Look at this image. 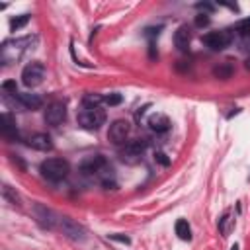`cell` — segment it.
<instances>
[{
	"instance_id": "obj_1",
	"label": "cell",
	"mask_w": 250,
	"mask_h": 250,
	"mask_svg": "<svg viewBox=\"0 0 250 250\" xmlns=\"http://www.w3.org/2000/svg\"><path fill=\"white\" fill-rule=\"evenodd\" d=\"M78 125L86 131H96L105 123V111L102 107H88L82 105V109L78 111Z\"/></svg>"
},
{
	"instance_id": "obj_2",
	"label": "cell",
	"mask_w": 250,
	"mask_h": 250,
	"mask_svg": "<svg viewBox=\"0 0 250 250\" xmlns=\"http://www.w3.org/2000/svg\"><path fill=\"white\" fill-rule=\"evenodd\" d=\"M68 172H70V166L62 158H47L41 162V174L49 182H61L68 176Z\"/></svg>"
},
{
	"instance_id": "obj_3",
	"label": "cell",
	"mask_w": 250,
	"mask_h": 250,
	"mask_svg": "<svg viewBox=\"0 0 250 250\" xmlns=\"http://www.w3.org/2000/svg\"><path fill=\"white\" fill-rule=\"evenodd\" d=\"M43 76H45V66L37 61L29 62L23 66L21 70V82L27 86V88H33V86H39L43 82Z\"/></svg>"
},
{
	"instance_id": "obj_4",
	"label": "cell",
	"mask_w": 250,
	"mask_h": 250,
	"mask_svg": "<svg viewBox=\"0 0 250 250\" xmlns=\"http://www.w3.org/2000/svg\"><path fill=\"white\" fill-rule=\"evenodd\" d=\"M232 41V33L229 29H221V31H211L203 35V43L211 49V51H223L225 47H229V43Z\"/></svg>"
},
{
	"instance_id": "obj_5",
	"label": "cell",
	"mask_w": 250,
	"mask_h": 250,
	"mask_svg": "<svg viewBox=\"0 0 250 250\" xmlns=\"http://www.w3.org/2000/svg\"><path fill=\"white\" fill-rule=\"evenodd\" d=\"M145 148H146V141L145 139H135V141H129L123 148H121V160H125V162H129V164H133V162H139V158L143 156V152H145Z\"/></svg>"
},
{
	"instance_id": "obj_6",
	"label": "cell",
	"mask_w": 250,
	"mask_h": 250,
	"mask_svg": "<svg viewBox=\"0 0 250 250\" xmlns=\"http://www.w3.org/2000/svg\"><path fill=\"white\" fill-rule=\"evenodd\" d=\"M64 119H66V105H64V102H61V100L51 102L47 105V109H45V121L49 125H61Z\"/></svg>"
},
{
	"instance_id": "obj_7",
	"label": "cell",
	"mask_w": 250,
	"mask_h": 250,
	"mask_svg": "<svg viewBox=\"0 0 250 250\" xmlns=\"http://www.w3.org/2000/svg\"><path fill=\"white\" fill-rule=\"evenodd\" d=\"M59 227H61V230L68 236V238H72V240H84V229L76 223V221H72L70 217H59Z\"/></svg>"
},
{
	"instance_id": "obj_8",
	"label": "cell",
	"mask_w": 250,
	"mask_h": 250,
	"mask_svg": "<svg viewBox=\"0 0 250 250\" xmlns=\"http://www.w3.org/2000/svg\"><path fill=\"white\" fill-rule=\"evenodd\" d=\"M127 135H129V123H127L125 119H117V121H113V123L109 125L107 137H109L111 143L121 145V143H125Z\"/></svg>"
},
{
	"instance_id": "obj_9",
	"label": "cell",
	"mask_w": 250,
	"mask_h": 250,
	"mask_svg": "<svg viewBox=\"0 0 250 250\" xmlns=\"http://www.w3.org/2000/svg\"><path fill=\"white\" fill-rule=\"evenodd\" d=\"M105 164H107V160H105L102 154H94V156L84 158L82 164H80V168H82L84 174H92V176L96 178V174H98Z\"/></svg>"
},
{
	"instance_id": "obj_10",
	"label": "cell",
	"mask_w": 250,
	"mask_h": 250,
	"mask_svg": "<svg viewBox=\"0 0 250 250\" xmlns=\"http://www.w3.org/2000/svg\"><path fill=\"white\" fill-rule=\"evenodd\" d=\"M29 146L31 148H35V150H41V152H47V150H51L53 148V141H51V137L47 135V133H35V135H31L29 137Z\"/></svg>"
},
{
	"instance_id": "obj_11",
	"label": "cell",
	"mask_w": 250,
	"mask_h": 250,
	"mask_svg": "<svg viewBox=\"0 0 250 250\" xmlns=\"http://www.w3.org/2000/svg\"><path fill=\"white\" fill-rule=\"evenodd\" d=\"M148 127L154 131V133H166L170 129V119L164 115V113H152L148 117Z\"/></svg>"
},
{
	"instance_id": "obj_12",
	"label": "cell",
	"mask_w": 250,
	"mask_h": 250,
	"mask_svg": "<svg viewBox=\"0 0 250 250\" xmlns=\"http://www.w3.org/2000/svg\"><path fill=\"white\" fill-rule=\"evenodd\" d=\"M189 39H191L189 27H188V25H180V27L176 29V33H174V45H176L180 51H186V49L189 47Z\"/></svg>"
},
{
	"instance_id": "obj_13",
	"label": "cell",
	"mask_w": 250,
	"mask_h": 250,
	"mask_svg": "<svg viewBox=\"0 0 250 250\" xmlns=\"http://www.w3.org/2000/svg\"><path fill=\"white\" fill-rule=\"evenodd\" d=\"M18 100L23 107L27 109H39L43 105V100L39 94H31V92H23V94H18Z\"/></svg>"
},
{
	"instance_id": "obj_14",
	"label": "cell",
	"mask_w": 250,
	"mask_h": 250,
	"mask_svg": "<svg viewBox=\"0 0 250 250\" xmlns=\"http://www.w3.org/2000/svg\"><path fill=\"white\" fill-rule=\"evenodd\" d=\"M35 217H37V221H39L43 227H47V229H53L55 223L59 221V219H55V215H53L49 209H45L43 205H35Z\"/></svg>"
},
{
	"instance_id": "obj_15",
	"label": "cell",
	"mask_w": 250,
	"mask_h": 250,
	"mask_svg": "<svg viewBox=\"0 0 250 250\" xmlns=\"http://www.w3.org/2000/svg\"><path fill=\"white\" fill-rule=\"evenodd\" d=\"M2 135L6 139H16L18 137V127H16V119L10 113H2Z\"/></svg>"
},
{
	"instance_id": "obj_16",
	"label": "cell",
	"mask_w": 250,
	"mask_h": 250,
	"mask_svg": "<svg viewBox=\"0 0 250 250\" xmlns=\"http://www.w3.org/2000/svg\"><path fill=\"white\" fill-rule=\"evenodd\" d=\"M232 72H234V66H232L230 62H221V64H217V66L213 68V74H215L217 78H221V80L230 78Z\"/></svg>"
},
{
	"instance_id": "obj_17",
	"label": "cell",
	"mask_w": 250,
	"mask_h": 250,
	"mask_svg": "<svg viewBox=\"0 0 250 250\" xmlns=\"http://www.w3.org/2000/svg\"><path fill=\"white\" fill-rule=\"evenodd\" d=\"M176 234L182 238V240H189L191 238V229L188 225L186 219H178L176 221Z\"/></svg>"
},
{
	"instance_id": "obj_18",
	"label": "cell",
	"mask_w": 250,
	"mask_h": 250,
	"mask_svg": "<svg viewBox=\"0 0 250 250\" xmlns=\"http://www.w3.org/2000/svg\"><path fill=\"white\" fill-rule=\"evenodd\" d=\"M104 100H105V98L100 96V94H86L84 100H82V104L88 105V107H100V104H102Z\"/></svg>"
},
{
	"instance_id": "obj_19",
	"label": "cell",
	"mask_w": 250,
	"mask_h": 250,
	"mask_svg": "<svg viewBox=\"0 0 250 250\" xmlns=\"http://www.w3.org/2000/svg\"><path fill=\"white\" fill-rule=\"evenodd\" d=\"M27 21H29V14L16 16V18L10 21V29H12V31H18V29H21L23 25H27Z\"/></svg>"
},
{
	"instance_id": "obj_20",
	"label": "cell",
	"mask_w": 250,
	"mask_h": 250,
	"mask_svg": "<svg viewBox=\"0 0 250 250\" xmlns=\"http://www.w3.org/2000/svg\"><path fill=\"white\" fill-rule=\"evenodd\" d=\"M230 227H232V219H230L229 213H225V215L219 219V230H221V234L227 236V234L230 232Z\"/></svg>"
},
{
	"instance_id": "obj_21",
	"label": "cell",
	"mask_w": 250,
	"mask_h": 250,
	"mask_svg": "<svg viewBox=\"0 0 250 250\" xmlns=\"http://www.w3.org/2000/svg\"><path fill=\"white\" fill-rule=\"evenodd\" d=\"M2 195H4V199H8L10 203H18L20 201V197H18V193L16 191H12V188L10 186H2Z\"/></svg>"
},
{
	"instance_id": "obj_22",
	"label": "cell",
	"mask_w": 250,
	"mask_h": 250,
	"mask_svg": "<svg viewBox=\"0 0 250 250\" xmlns=\"http://www.w3.org/2000/svg\"><path fill=\"white\" fill-rule=\"evenodd\" d=\"M236 31H238L240 35H250V18L240 20V21L236 23Z\"/></svg>"
},
{
	"instance_id": "obj_23",
	"label": "cell",
	"mask_w": 250,
	"mask_h": 250,
	"mask_svg": "<svg viewBox=\"0 0 250 250\" xmlns=\"http://www.w3.org/2000/svg\"><path fill=\"white\" fill-rule=\"evenodd\" d=\"M154 162H158L160 166H168L170 164V158L162 150H158V152H154Z\"/></svg>"
},
{
	"instance_id": "obj_24",
	"label": "cell",
	"mask_w": 250,
	"mask_h": 250,
	"mask_svg": "<svg viewBox=\"0 0 250 250\" xmlns=\"http://www.w3.org/2000/svg\"><path fill=\"white\" fill-rule=\"evenodd\" d=\"M2 90H4V92H10V94H14V96L18 94V86H16L14 80H6V82L2 84Z\"/></svg>"
},
{
	"instance_id": "obj_25",
	"label": "cell",
	"mask_w": 250,
	"mask_h": 250,
	"mask_svg": "<svg viewBox=\"0 0 250 250\" xmlns=\"http://www.w3.org/2000/svg\"><path fill=\"white\" fill-rule=\"evenodd\" d=\"M121 100H123L121 94H109V96H105L104 102H105L107 105H117V104H121Z\"/></svg>"
},
{
	"instance_id": "obj_26",
	"label": "cell",
	"mask_w": 250,
	"mask_h": 250,
	"mask_svg": "<svg viewBox=\"0 0 250 250\" xmlns=\"http://www.w3.org/2000/svg\"><path fill=\"white\" fill-rule=\"evenodd\" d=\"M207 23H209V16H207V14L195 16V25H197V27H203V25H207Z\"/></svg>"
},
{
	"instance_id": "obj_27",
	"label": "cell",
	"mask_w": 250,
	"mask_h": 250,
	"mask_svg": "<svg viewBox=\"0 0 250 250\" xmlns=\"http://www.w3.org/2000/svg\"><path fill=\"white\" fill-rule=\"evenodd\" d=\"M109 238H113V240H121V242H125V244H129V238H127V236H119V234H109Z\"/></svg>"
},
{
	"instance_id": "obj_28",
	"label": "cell",
	"mask_w": 250,
	"mask_h": 250,
	"mask_svg": "<svg viewBox=\"0 0 250 250\" xmlns=\"http://www.w3.org/2000/svg\"><path fill=\"white\" fill-rule=\"evenodd\" d=\"M244 66H246V68H248V70H250V57H248V59H246V62H244Z\"/></svg>"
},
{
	"instance_id": "obj_29",
	"label": "cell",
	"mask_w": 250,
	"mask_h": 250,
	"mask_svg": "<svg viewBox=\"0 0 250 250\" xmlns=\"http://www.w3.org/2000/svg\"><path fill=\"white\" fill-rule=\"evenodd\" d=\"M230 250H238V244H234V246H232V248H230Z\"/></svg>"
}]
</instances>
